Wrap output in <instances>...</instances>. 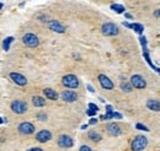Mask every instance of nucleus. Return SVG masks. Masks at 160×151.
Masks as SVG:
<instances>
[{"label":"nucleus","mask_w":160,"mask_h":151,"mask_svg":"<svg viewBox=\"0 0 160 151\" xmlns=\"http://www.w3.org/2000/svg\"><path fill=\"white\" fill-rule=\"evenodd\" d=\"M148 145V139L144 135H138L132 143V150L133 151H142L144 150Z\"/></svg>","instance_id":"obj_1"},{"label":"nucleus","mask_w":160,"mask_h":151,"mask_svg":"<svg viewBox=\"0 0 160 151\" xmlns=\"http://www.w3.org/2000/svg\"><path fill=\"white\" fill-rule=\"evenodd\" d=\"M62 82L68 89H78L79 87V79L75 75H73V74L65 75L63 77V80H62Z\"/></svg>","instance_id":"obj_2"},{"label":"nucleus","mask_w":160,"mask_h":151,"mask_svg":"<svg viewBox=\"0 0 160 151\" xmlns=\"http://www.w3.org/2000/svg\"><path fill=\"white\" fill-rule=\"evenodd\" d=\"M22 42H23L25 46L31 47V48H36V47L40 44L38 37H37L36 34H33V33H26V34H23Z\"/></svg>","instance_id":"obj_3"},{"label":"nucleus","mask_w":160,"mask_h":151,"mask_svg":"<svg viewBox=\"0 0 160 151\" xmlns=\"http://www.w3.org/2000/svg\"><path fill=\"white\" fill-rule=\"evenodd\" d=\"M101 31H102V33H103L105 36H117L118 32H120V31H118V27H117L115 23H111V22L102 25Z\"/></svg>","instance_id":"obj_4"},{"label":"nucleus","mask_w":160,"mask_h":151,"mask_svg":"<svg viewBox=\"0 0 160 151\" xmlns=\"http://www.w3.org/2000/svg\"><path fill=\"white\" fill-rule=\"evenodd\" d=\"M11 111L16 114H23L27 111V103L23 101H14L11 103Z\"/></svg>","instance_id":"obj_5"},{"label":"nucleus","mask_w":160,"mask_h":151,"mask_svg":"<svg viewBox=\"0 0 160 151\" xmlns=\"http://www.w3.org/2000/svg\"><path fill=\"white\" fill-rule=\"evenodd\" d=\"M131 85H132L133 87H136V89L142 90V89H145L147 82H145V80L143 79V76H141V75H133V76L131 77Z\"/></svg>","instance_id":"obj_6"},{"label":"nucleus","mask_w":160,"mask_h":151,"mask_svg":"<svg viewBox=\"0 0 160 151\" xmlns=\"http://www.w3.org/2000/svg\"><path fill=\"white\" fill-rule=\"evenodd\" d=\"M19 132L22 135H30V134H32L35 132V125L32 123H30V122H23V123H21L19 125Z\"/></svg>","instance_id":"obj_7"},{"label":"nucleus","mask_w":160,"mask_h":151,"mask_svg":"<svg viewBox=\"0 0 160 151\" xmlns=\"http://www.w3.org/2000/svg\"><path fill=\"white\" fill-rule=\"evenodd\" d=\"M58 145H59L61 148H63V149H69V148H73L74 141H73V139H72L70 137H68V135H61V137L58 138Z\"/></svg>","instance_id":"obj_8"},{"label":"nucleus","mask_w":160,"mask_h":151,"mask_svg":"<svg viewBox=\"0 0 160 151\" xmlns=\"http://www.w3.org/2000/svg\"><path fill=\"white\" fill-rule=\"evenodd\" d=\"M48 27H49V30H52L53 32H57V33H64L65 32V26H63L57 20H51L48 22Z\"/></svg>","instance_id":"obj_9"},{"label":"nucleus","mask_w":160,"mask_h":151,"mask_svg":"<svg viewBox=\"0 0 160 151\" xmlns=\"http://www.w3.org/2000/svg\"><path fill=\"white\" fill-rule=\"evenodd\" d=\"M61 97L63 98V101H64V102H69V103L75 102V101L78 100V95H77V92L70 91V90L63 91V92L61 93Z\"/></svg>","instance_id":"obj_10"},{"label":"nucleus","mask_w":160,"mask_h":151,"mask_svg":"<svg viewBox=\"0 0 160 151\" xmlns=\"http://www.w3.org/2000/svg\"><path fill=\"white\" fill-rule=\"evenodd\" d=\"M10 79L19 86H25L27 84V79L19 73H10Z\"/></svg>","instance_id":"obj_11"},{"label":"nucleus","mask_w":160,"mask_h":151,"mask_svg":"<svg viewBox=\"0 0 160 151\" xmlns=\"http://www.w3.org/2000/svg\"><path fill=\"white\" fill-rule=\"evenodd\" d=\"M99 81H100V85H101L103 89H106V90H112V89L115 87L113 82H112L106 75H103V74H100V75H99Z\"/></svg>","instance_id":"obj_12"},{"label":"nucleus","mask_w":160,"mask_h":151,"mask_svg":"<svg viewBox=\"0 0 160 151\" xmlns=\"http://www.w3.org/2000/svg\"><path fill=\"white\" fill-rule=\"evenodd\" d=\"M36 139L40 143H47L52 139V134H51L49 130H41L36 134Z\"/></svg>","instance_id":"obj_13"},{"label":"nucleus","mask_w":160,"mask_h":151,"mask_svg":"<svg viewBox=\"0 0 160 151\" xmlns=\"http://www.w3.org/2000/svg\"><path fill=\"white\" fill-rule=\"evenodd\" d=\"M107 133L111 137H118V135H121V128H120L118 124L111 123V124L107 125Z\"/></svg>","instance_id":"obj_14"},{"label":"nucleus","mask_w":160,"mask_h":151,"mask_svg":"<svg viewBox=\"0 0 160 151\" xmlns=\"http://www.w3.org/2000/svg\"><path fill=\"white\" fill-rule=\"evenodd\" d=\"M43 93H44L46 98H49V100H52V101H57V100H58V93H57L53 89H44Z\"/></svg>","instance_id":"obj_15"},{"label":"nucleus","mask_w":160,"mask_h":151,"mask_svg":"<svg viewBox=\"0 0 160 151\" xmlns=\"http://www.w3.org/2000/svg\"><path fill=\"white\" fill-rule=\"evenodd\" d=\"M147 107L152 111H155V112H159L160 111V105L158 100H148L147 102Z\"/></svg>","instance_id":"obj_16"},{"label":"nucleus","mask_w":160,"mask_h":151,"mask_svg":"<svg viewBox=\"0 0 160 151\" xmlns=\"http://www.w3.org/2000/svg\"><path fill=\"white\" fill-rule=\"evenodd\" d=\"M32 103H33V106H36V107H43V106H46V100L42 98L41 96H35V97L32 98Z\"/></svg>","instance_id":"obj_17"},{"label":"nucleus","mask_w":160,"mask_h":151,"mask_svg":"<svg viewBox=\"0 0 160 151\" xmlns=\"http://www.w3.org/2000/svg\"><path fill=\"white\" fill-rule=\"evenodd\" d=\"M87 137H89V139L90 140H92V141H100L101 139H102V137L97 133V132H95V130H91V132H89V134H87Z\"/></svg>","instance_id":"obj_18"},{"label":"nucleus","mask_w":160,"mask_h":151,"mask_svg":"<svg viewBox=\"0 0 160 151\" xmlns=\"http://www.w3.org/2000/svg\"><path fill=\"white\" fill-rule=\"evenodd\" d=\"M143 55H144V58L147 59L148 64H149V65H150L153 69H155V71H157V73H159V69H158V68H157V66H155L153 63H152V59H150V57H149V53H148V49H147L145 47H144V50H143Z\"/></svg>","instance_id":"obj_19"},{"label":"nucleus","mask_w":160,"mask_h":151,"mask_svg":"<svg viewBox=\"0 0 160 151\" xmlns=\"http://www.w3.org/2000/svg\"><path fill=\"white\" fill-rule=\"evenodd\" d=\"M129 28L134 30V31H136L137 33H139V34H142L143 31H144V27H143V25H141V23H129Z\"/></svg>","instance_id":"obj_20"},{"label":"nucleus","mask_w":160,"mask_h":151,"mask_svg":"<svg viewBox=\"0 0 160 151\" xmlns=\"http://www.w3.org/2000/svg\"><path fill=\"white\" fill-rule=\"evenodd\" d=\"M111 9L113 10V11H116L117 14H122V12H124V6L123 5H120V4H112L111 5Z\"/></svg>","instance_id":"obj_21"},{"label":"nucleus","mask_w":160,"mask_h":151,"mask_svg":"<svg viewBox=\"0 0 160 151\" xmlns=\"http://www.w3.org/2000/svg\"><path fill=\"white\" fill-rule=\"evenodd\" d=\"M14 42V37H7L4 39V43H2V48L5 50H9L10 49V44Z\"/></svg>","instance_id":"obj_22"},{"label":"nucleus","mask_w":160,"mask_h":151,"mask_svg":"<svg viewBox=\"0 0 160 151\" xmlns=\"http://www.w3.org/2000/svg\"><path fill=\"white\" fill-rule=\"evenodd\" d=\"M121 89H122L124 92H132V90H133V86H132L129 82H126V81H123V82H121Z\"/></svg>","instance_id":"obj_23"},{"label":"nucleus","mask_w":160,"mask_h":151,"mask_svg":"<svg viewBox=\"0 0 160 151\" xmlns=\"http://www.w3.org/2000/svg\"><path fill=\"white\" fill-rule=\"evenodd\" d=\"M136 128L137 129H139V130H144V132H149V129L145 127V125H143V124H141V123H137L136 124Z\"/></svg>","instance_id":"obj_24"},{"label":"nucleus","mask_w":160,"mask_h":151,"mask_svg":"<svg viewBox=\"0 0 160 151\" xmlns=\"http://www.w3.org/2000/svg\"><path fill=\"white\" fill-rule=\"evenodd\" d=\"M96 112H97V111H95V109H91V108H89V109L86 111V114H87L89 117H94V116L96 114Z\"/></svg>","instance_id":"obj_25"},{"label":"nucleus","mask_w":160,"mask_h":151,"mask_svg":"<svg viewBox=\"0 0 160 151\" xmlns=\"http://www.w3.org/2000/svg\"><path fill=\"white\" fill-rule=\"evenodd\" d=\"M37 118H38L40 121H46V119H47V116H46L44 113H38V114H37Z\"/></svg>","instance_id":"obj_26"},{"label":"nucleus","mask_w":160,"mask_h":151,"mask_svg":"<svg viewBox=\"0 0 160 151\" xmlns=\"http://www.w3.org/2000/svg\"><path fill=\"white\" fill-rule=\"evenodd\" d=\"M139 41H141V44H142L143 47H145V46H147V38H145V37H141V38H139Z\"/></svg>","instance_id":"obj_27"},{"label":"nucleus","mask_w":160,"mask_h":151,"mask_svg":"<svg viewBox=\"0 0 160 151\" xmlns=\"http://www.w3.org/2000/svg\"><path fill=\"white\" fill-rule=\"evenodd\" d=\"M79 151H92V150H91V148H89V146H86V145H82L79 149Z\"/></svg>","instance_id":"obj_28"},{"label":"nucleus","mask_w":160,"mask_h":151,"mask_svg":"<svg viewBox=\"0 0 160 151\" xmlns=\"http://www.w3.org/2000/svg\"><path fill=\"white\" fill-rule=\"evenodd\" d=\"M89 108H91V109H95V111H99V107H97L95 103H89Z\"/></svg>","instance_id":"obj_29"},{"label":"nucleus","mask_w":160,"mask_h":151,"mask_svg":"<svg viewBox=\"0 0 160 151\" xmlns=\"http://www.w3.org/2000/svg\"><path fill=\"white\" fill-rule=\"evenodd\" d=\"M113 118L121 119V118H122V114H121V113H117V112H113Z\"/></svg>","instance_id":"obj_30"},{"label":"nucleus","mask_w":160,"mask_h":151,"mask_svg":"<svg viewBox=\"0 0 160 151\" xmlns=\"http://www.w3.org/2000/svg\"><path fill=\"white\" fill-rule=\"evenodd\" d=\"M106 112H113V107L111 105H107L106 106Z\"/></svg>","instance_id":"obj_31"},{"label":"nucleus","mask_w":160,"mask_h":151,"mask_svg":"<svg viewBox=\"0 0 160 151\" xmlns=\"http://www.w3.org/2000/svg\"><path fill=\"white\" fill-rule=\"evenodd\" d=\"M96 122H97V119H96V118H91V119H90V122H89V124L94 125V124H96Z\"/></svg>","instance_id":"obj_32"},{"label":"nucleus","mask_w":160,"mask_h":151,"mask_svg":"<svg viewBox=\"0 0 160 151\" xmlns=\"http://www.w3.org/2000/svg\"><path fill=\"white\" fill-rule=\"evenodd\" d=\"M86 87H87V90H89L90 92H95V90L92 89V86H91V85H86Z\"/></svg>","instance_id":"obj_33"},{"label":"nucleus","mask_w":160,"mask_h":151,"mask_svg":"<svg viewBox=\"0 0 160 151\" xmlns=\"http://www.w3.org/2000/svg\"><path fill=\"white\" fill-rule=\"evenodd\" d=\"M124 16H126V17H127V18H128V20H132V18H133V16H132V15H131V14H127V12H126V14H124Z\"/></svg>","instance_id":"obj_34"},{"label":"nucleus","mask_w":160,"mask_h":151,"mask_svg":"<svg viewBox=\"0 0 160 151\" xmlns=\"http://www.w3.org/2000/svg\"><path fill=\"white\" fill-rule=\"evenodd\" d=\"M27 151H43L42 149H40V148H32V149H30V150Z\"/></svg>","instance_id":"obj_35"},{"label":"nucleus","mask_w":160,"mask_h":151,"mask_svg":"<svg viewBox=\"0 0 160 151\" xmlns=\"http://www.w3.org/2000/svg\"><path fill=\"white\" fill-rule=\"evenodd\" d=\"M159 15H160L159 10H157V11H155V17H157V18H159Z\"/></svg>","instance_id":"obj_36"},{"label":"nucleus","mask_w":160,"mask_h":151,"mask_svg":"<svg viewBox=\"0 0 160 151\" xmlns=\"http://www.w3.org/2000/svg\"><path fill=\"white\" fill-rule=\"evenodd\" d=\"M87 128V124H84V125H81V129H86Z\"/></svg>","instance_id":"obj_37"},{"label":"nucleus","mask_w":160,"mask_h":151,"mask_svg":"<svg viewBox=\"0 0 160 151\" xmlns=\"http://www.w3.org/2000/svg\"><path fill=\"white\" fill-rule=\"evenodd\" d=\"M2 123H4V121H2V118L0 117V124H2Z\"/></svg>","instance_id":"obj_38"},{"label":"nucleus","mask_w":160,"mask_h":151,"mask_svg":"<svg viewBox=\"0 0 160 151\" xmlns=\"http://www.w3.org/2000/svg\"><path fill=\"white\" fill-rule=\"evenodd\" d=\"M1 9H2V4L0 2V10H1Z\"/></svg>","instance_id":"obj_39"}]
</instances>
